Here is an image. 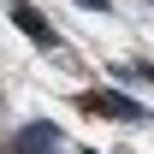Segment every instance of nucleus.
<instances>
[{
  "instance_id": "f257e3e1",
  "label": "nucleus",
  "mask_w": 154,
  "mask_h": 154,
  "mask_svg": "<svg viewBox=\"0 0 154 154\" xmlns=\"http://www.w3.org/2000/svg\"><path fill=\"white\" fill-rule=\"evenodd\" d=\"M83 113H101V119H131V101H119V95H83Z\"/></svg>"
}]
</instances>
